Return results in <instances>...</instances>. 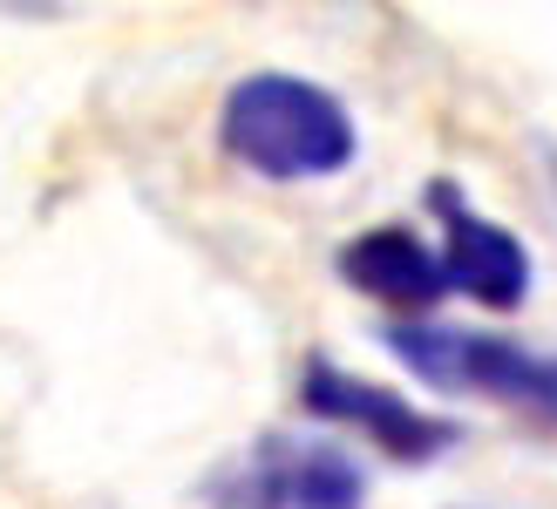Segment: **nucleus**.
Here are the masks:
<instances>
[{
    "instance_id": "nucleus-1",
    "label": "nucleus",
    "mask_w": 557,
    "mask_h": 509,
    "mask_svg": "<svg viewBox=\"0 0 557 509\" xmlns=\"http://www.w3.org/2000/svg\"><path fill=\"white\" fill-rule=\"evenodd\" d=\"M218 144L238 170H252L265 184H320L341 177L360 157V129L347 102L286 69H252L225 89L218 109Z\"/></svg>"
},
{
    "instance_id": "nucleus-2",
    "label": "nucleus",
    "mask_w": 557,
    "mask_h": 509,
    "mask_svg": "<svg viewBox=\"0 0 557 509\" xmlns=\"http://www.w3.org/2000/svg\"><path fill=\"white\" fill-rule=\"evenodd\" d=\"M414 381L449 387V394H490L504 408H523L557 429V353H531L504 333H469V326H435V320H401L381 333Z\"/></svg>"
},
{
    "instance_id": "nucleus-3",
    "label": "nucleus",
    "mask_w": 557,
    "mask_h": 509,
    "mask_svg": "<svg viewBox=\"0 0 557 509\" xmlns=\"http://www.w3.org/2000/svg\"><path fill=\"white\" fill-rule=\"evenodd\" d=\"M211 509H368V469L326 435L272 429L211 475Z\"/></svg>"
},
{
    "instance_id": "nucleus-4",
    "label": "nucleus",
    "mask_w": 557,
    "mask_h": 509,
    "mask_svg": "<svg viewBox=\"0 0 557 509\" xmlns=\"http://www.w3.org/2000/svg\"><path fill=\"white\" fill-rule=\"evenodd\" d=\"M299 408L333 421V429L368 435L381 456H395V462H435V456H449V448L462 442V421L456 414L414 408L408 394L381 387V381H360V374H347V367H333V360H306Z\"/></svg>"
},
{
    "instance_id": "nucleus-5",
    "label": "nucleus",
    "mask_w": 557,
    "mask_h": 509,
    "mask_svg": "<svg viewBox=\"0 0 557 509\" xmlns=\"http://www.w3.org/2000/svg\"><path fill=\"white\" fill-rule=\"evenodd\" d=\"M429 211L442 218V272H449V293H469L490 313H517L531 299V245L517 232H504L496 218H483L469 197L435 177L429 184Z\"/></svg>"
},
{
    "instance_id": "nucleus-6",
    "label": "nucleus",
    "mask_w": 557,
    "mask_h": 509,
    "mask_svg": "<svg viewBox=\"0 0 557 509\" xmlns=\"http://www.w3.org/2000/svg\"><path fill=\"white\" fill-rule=\"evenodd\" d=\"M333 272H341V286H354L360 299L395 306V313H408V320H422V313H435V306L449 299L442 251L422 245L408 224H374V232L347 238L341 251H333Z\"/></svg>"
}]
</instances>
